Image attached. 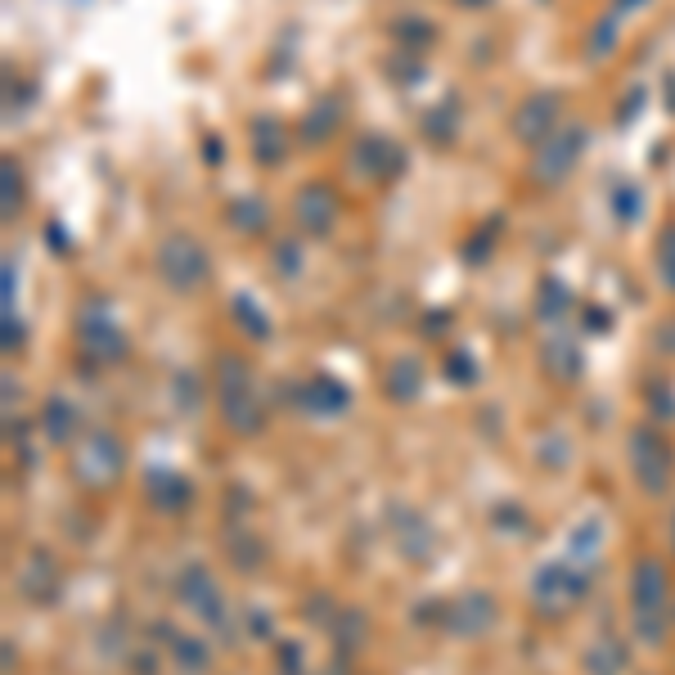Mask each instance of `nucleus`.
<instances>
[{
	"mask_svg": "<svg viewBox=\"0 0 675 675\" xmlns=\"http://www.w3.org/2000/svg\"><path fill=\"white\" fill-rule=\"evenodd\" d=\"M630 608H635V630L644 644L662 639L666 621V572L657 558H639L635 576H630Z\"/></svg>",
	"mask_w": 675,
	"mask_h": 675,
	"instance_id": "1",
	"label": "nucleus"
},
{
	"mask_svg": "<svg viewBox=\"0 0 675 675\" xmlns=\"http://www.w3.org/2000/svg\"><path fill=\"white\" fill-rule=\"evenodd\" d=\"M630 468H635L639 486L648 495H662L666 482H671V450L657 437L653 428H635L630 432Z\"/></svg>",
	"mask_w": 675,
	"mask_h": 675,
	"instance_id": "2",
	"label": "nucleus"
},
{
	"mask_svg": "<svg viewBox=\"0 0 675 675\" xmlns=\"http://www.w3.org/2000/svg\"><path fill=\"white\" fill-rule=\"evenodd\" d=\"M158 270L171 288H194V284H203V275H207V257L189 234H171L158 252Z\"/></svg>",
	"mask_w": 675,
	"mask_h": 675,
	"instance_id": "3",
	"label": "nucleus"
},
{
	"mask_svg": "<svg viewBox=\"0 0 675 675\" xmlns=\"http://www.w3.org/2000/svg\"><path fill=\"white\" fill-rule=\"evenodd\" d=\"M221 405H225V419H230L239 432H257V428H261L257 396H252V387H248V369H243L239 360H225V374H221Z\"/></svg>",
	"mask_w": 675,
	"mask_h": 675,
	"instance_id": "4",
	"label": "nucleus"
},
{
	"mask_svg": "<svg viewBox=\"0 0 675 675\" xmlns=\"http://www.w3.org/2000/svg\"><path fill=\"white\" fill-rule=\"evenodd\" d=\"M117 473H122V450H117V441L108 437V432L86 437V446H81V455H77V477L81 482L86 486H108Z\"/></svg>",
	"mask_w": 675,
	"mask_h": 675,
	"instance_id": "5",
	"label": "nucleus"
},
{
	"mask_svg": "<svg viewBox=\"0 0 675 675\" xmlns=\"http://www.w3.org/2000/svg\"><path fill=\"white\" fill-rule=\"evenodd\" d=\"M581 590H585V576L572 572L567 563H549L545 572L536 576V599H540V603H554V608H563V603L581 599Z\"/></svg>",
	"mask_w": 675,
	"mask_h": 675,
	"instance_id": "6",
	"label": "nucleus"
},
{
	"mask_svg": "<svg viewBox=\"0 0 675 675\" xmlns=\"http://www.w3.org/2000/svg\"><path fill=\"white\" fill-rule=\"evenodd\" d=\"M180 599H185L198 617L221 621V594H216L212 576H207L203 567H189V572H185V581H180Z\"/></svg>",
	"mask_w": 675,
	"mask_h": 675,
	"instance_id": "7",
	"label": "nucleus"
},
{
	"mask_svg": "<svg viewBox=\"0 0 675 675\" xmlns=\"http://www.w3.org/2000/svg\"><path fill=\"white\" fill-rule=\"evenodd\" d=\"M491 617H495V603L477 590L459 594L455 608H450V626H455L459 635H482V630L491 626Z\"/></svg>",
	"mask_w": 675,
	"mask_h": 675,
	"instance_id": "8",
	"label": "nucleus"
},
{
	"mask_svg": "<svg viewBox=\"0 0 675 675\" xmlns=\"http://www.w3.org/2000/svg\"><path fill=\"white\" fill-rule=\"evenodd\" d=\"M554 122H558V99L554 95H531L527 104L518 108V135L522 140H540Z\"/></svg>",
	"mask_w": 675,
	"mask_h": 675,
	"instance_id": "9",
	"label": "nucleus"
},
{
	"mask_svg": "<svg viewBox=\"0 0 675 675\" xmlns=\"http://www.w3.org/2000/svg\"><path fill=\"white\" fill-rule=\"evenodd\" d=\"M18 585L27 590V599H50V594H59V572H54V563L36 549L32 558H27V567H23V576H18Z\"/></svg>",
	"mask_w": 675,
	"mask_h": 675,
	"instance_id": "10",
	"label": "nucleus"
},
{
	"mask_svg": "<svg viewBox=\"0 0 675 675\" xmlns=\"http://www.w3.org/2000/svg\"><path fill=\"white\" fill-rule=\"evenodd\" d=\"M297 212H302V225L311 234H329V225H333V194H329V189H320V185L302 189V198H297Z\"/></svg>",
	"mask_w": 675,
	"mask_h": 675,
	"instance_id": "11",
	"label": "nucleus"
},
{
	"mask_svg": "<svg viewBox=\"0 0 675 675\" xmlns=\"http://www.w3.org/2000/svg\"><path fill=\"white\" fill-rule=\"evenodd\" d=\"M302 405L311 414H338V410H347V392H342L333 378L315 374L311 383H306V392H302Z\"/></svg>",
	"mask_w": 675,
	"mask_h": 675,
	"instance_id": "12",
	"label": "nucleus"
},
{
	"mask_svg": "<svg viewBox=\"0 0 675 675\" xmlns=\"http://www.w3.org/2000/svg\"><path fill=\"white\" fill-rule=\"evenodd\" d=\"M581 140H585V135L576 131V126H572V131H563V140H554V149L545 153L549 162H536V176H540V180H558V176H563V171L576 162V153H581Z\"/></svg>",
	"mask_w": 675,
	"mask_h": 675,
	"instance_id": "13",
	"label": "nucleus"
},
{
	"mask_svg": "<svg viewBox=\"0 0 675 675\" xmlns=\"http://www.w3.org/2000/svg\"><path fill=\"white\" fill-rule=\"evenodd\" d=\"M72 428H77V414H72V405H63V401H50V405H45V432H50L54 446H68V441H72Z\"/></svg>",
	"mask_w": 675,
	"mask_h": 675,
	"instance_id": "14",
	"label": "nucleus"
},
{
	"mask_svg": "<svg viewBox=\"0 0 675 675\" xmlns=\"http://www.w3.org/2000/svg\"><path fill=\"white\" fill-rule=\"evenodd\" d=\"M153 500H158L162 509H180V504L189 500L185 477H176V473H153Z\"/></svg>",
	"mask_w": 675,
	"mask_h": 675,
	"instance_id": "15",
	"label": "nucleus"
},
{
	"mask_svg": "<svg viewBox=\"0 0 675 675\" xmlns=\"http://www.w3.org/2000/svg\"><path fill=\"white\" fill-rule=\"evenodd\" d=\"M599 554V518H585L581 527L572 531V563H590V558Z\"/></svg>",
	"mask_w": 675,
	"mask_h": 675,
	"instance_id": "16",
	"label": "nucleus"
},
{
	"mask_svg": "<svg viewBox=\"0 0 675 675\" xmlns=\"http://www.w3.org/2000/svg\"><path fill=\"white\" fill-rule=\"evenodd\" d=\"M387 387H392V396H396V401H410V396L419 392V365L401 360V365H396V374L387 378Z\"/></svg>",
	"mask_w": 675,
	"mask_h": 675,
	"instance_id": "17",
	"label": "nucleus"
},
{
	"mask_svg": "<svg viewBox=\"0 0 675 675\" xmlns=\"http://www.w3.org/2000/svg\"><path fill=\"white\" fill-rule=\"evenodd\" d=\"M590 671L594 675H617L621 671V648L603 639V648H590Z\"/></svg>",
	"mask_w": 675,
	"mask_h": 675,
	"instance_id": "18",
	"label": "nucleus"
},
{
	"mask_svg": "<svg viewBox=\"0 0 675 675\" xmlns=\"http://www.w3.org/2000/svg\"><path fill=\"white\" fill-rule=\"evenodd\" d=\"M230 216L243 225V234H257L261 225H266V207H261L257 198H243V203H234V212H230Z\"/></svg>",
	"mask_w": 675,
	"mask_h": 675,
	"instance_id": "19",
	"label": "nucleus"
},
{
	"mask_svg": "<svg viewBox=\"0 0 675 675\" xmlns=\"http://www.w3.org/2000/svg\"><path fill=\"white\" fill-rule=\"evenodd\" d=\"M662 279H666V288H675V230H666V239H662Z\"/></svg>",
	"mask_w": 675,
	"mask_h": 675,
	"instance_id": "20",
	"label": "nucleus"
},
{
	"mask_svg": "<svg viewBox=\"0 0 675 675\" xmlns=\"http://www.w3.org/2000/svg\"><path fill=\"white\" fill-rule=\"evenodd\" d=\"M234 311H239V320L248 324V329L257 333V338H261V333H266V320H261V315H257V311H252V306H248V297H239V302H234Z\"/></svg>",
	"mask_w": 675,
	"mask_h": 675,
	"instance_id": "21",
	"label": "nucleus"
},
{
	"mask_svg": "<svg viewBox=\"0 0 675 675\" xmlns=\"http://www.w3.org/2000/svg\"><path fill=\"white\" fill-rule=\"evenodd\" d=\"M176 648H180V657H185V666H189V671H194V666H203V657H207L203 648H194V644H189V639H180Z\"/></svg>",
	"mask_w": 675,
	"mask_h": 675,
	"instance_id": "22",
	"label": "nucleus"
},
{
	"mask_svg": "<svg viewBox=\"0 0 675 675\" xmlns=\"http://www.w3.org/2000/svg\"><path fill=\"white\" fill-rule=\"evenodd\" d=\"M621 5H639V0H621Z\"/></svg>",
	"mask_w": 675,
	"mask_h": 675,
	"instance_id": "23",
	"label": "nucleus"
}]
</instances>
